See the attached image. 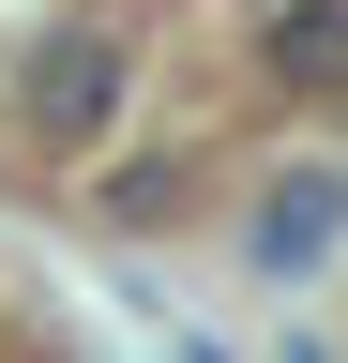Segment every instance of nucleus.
<instances>
[{
    "instance_id": "nucleus-1",
    "label": "nucleus",
    "mask_w": 348,
    "mask_h": 363,
    "mask_svg": "<svg viewBox=\"0 0 348 363\" xmlns=\"http://www.w3.org/2000/svg\"><path fill=\"white\" fill-rule=\"evenodd\" d=\"M333 227H348V167H303V182H273V197H257L242 257H257V272H318Z\"/></svg>"
},
{
    "instance_id": "nucleus-2",
    "label": "nucleus",
    "mask_w": 348,
    "mask_h": 363,
    "mask_svg": "<svg viewBox=\"0 0 348 363\" xmlns=\"http://www.w3.org/2000/svg\"><path fill=\"white\" fill-rule=\"evenodd\" d=\"M106 91H121V45H106V30H61V45H30V121H46V136H76V121L106 106Z\"/></svg>"
},
{
    "instance_id": "nucleus-3",
    "label": "nucleus",
    "mask_w": 348,
    "mask_h": 363,
    "mask_svg": "<svg viewBox=\"0 0 348 363\" xmlns=\"http://www.w3.org/2000/svg\"><path fill=\"white\" fill-rule=\"evenodd\" d=\"M273 61L288 76H348V30H273Z\"/></svg>"
}]
</instances>
